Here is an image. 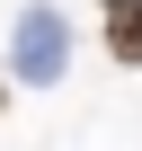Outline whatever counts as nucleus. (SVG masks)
<instances>
[{"label": "nucleus", "instance_id": "1", "mask_svg": "<svg viewBox=\"0 0 142 151\" xmlns=\"http://www.w3.org/2000/svg\"><path fill=\"white\" fill-rule=\"evenodd\" d=\"M9 62H18V80H27V89H53V80H62V9H27Z\"/></svg>", "mask_w": 142, "mask_h": 151}, {"label": "nucleus", "instance_id": "2", "mask_svg": "<svg viewBox=\"0 0 142 151\" xmlns=\"http://www.w3.org/2000/svg\"><path fill=\"white\" fill-rule=\"evenodd\" d=\"M98 45L124 71H142V0H98Z\"/></svg>", "mask_w": 142, "mask_h": 151}, {"label": "nucleus", "instance_id": "3", "mask_svg": "<svg viewBox=\"0 0 142 151\" xmlns=\"http://www.w3.org/2000/svg\"><path fill=\"white\" fill-rule=\"evenodd\" d=\"M0 107H9V71H0Z\"/></svg>", "mask_w": 142, "mask_h": 151}]
</instances>
